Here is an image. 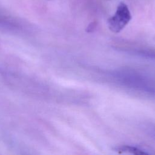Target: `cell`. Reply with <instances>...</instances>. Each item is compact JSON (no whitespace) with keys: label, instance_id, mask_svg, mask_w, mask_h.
<instances>
[{"label":"cell","instance_id":"1","mask_svg":"<svg viewBox=\"0 0 155 155\" xmlns=\"http://www.w3.org/2000/svg\"><path fill=\"white\" fill-rule=\"evenodd\" d=\"M113 77L124 85L155 95V82L138 73L118 71L114 73Z\"/></svg>","mask_w":155,"mask_h":155},{"label":"cell","instance_id":"3","mask_svg":"<svg viewBox=\"0 0 155 155\" xmlns=\"http://www.w3.org/2000/svg\"><path fill=\"white\" fill-rule=\"evenodd\" d=\"M115 150L116 151L119 153H127L136 155H142L148 154V152L145 151L143 150L130 145H121L115 148Z\"/></svg>","mask_w":155,"mask_h":155},{"label":"cell","instance_id":"2","mask_svg":"<svg viewBox=\"0 0 155 155\" xmlns=\"http://www.w3.org/2000/svg\"><path fill=\"white\" fill-rule=\"evenodd\" d=\"M131 19V15L128 6L125 3L120 2L114 15L108 19V28L114 33H119L128 24Z\"/></svg>","mask_w":155,"mask_h":155}]
</instances>
